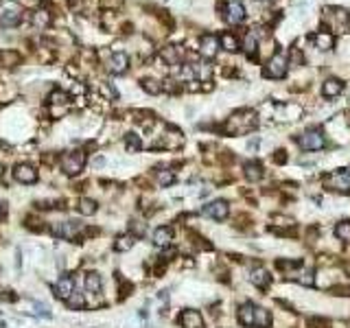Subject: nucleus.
Returning <instances> with one entry per match:
<instances>
[{
	"label": "nucleus",
	"mask_w": 350,
	"mask_h": 328,
	"mask_svg": "<svg viewBox=\"0 0 350 328\" xmlns=\"http://www.w3.org/2000/svg\"><path fill=\"white\" fill-rule=\"evenodd\" d=\"M322 20H324V24H328V29L333 35L335 33L344 35V33L350 31V13L344 7H324Z\"/></svg>",
	"instance_id": "1"
},
{
	"label": "nucleus",
	"mask_w": 350,
	"mask_h": 328,
	"mask_svg": "<svg viewBox=\"0 0 350 328\" xmlns=\"http://www.w3.org/2000/svg\"><path fill=\"white\" fill-rule=\"evenodd\" d=\"M289 66H291L289 53L284 48H278L276 53L272 55V59L267 62V66L263 68V77L265 79H282L284 74L289 72Z\"/></svg>",
	"instance_id": "2"
},
{
	"label": "nucleus",
	"mask_w": 350,
	"mask_h": 328,
	"mask_svg": "<svg viewBox=\"0 0 350 328\" xmlns=\"http://www.w3.org/2000/svg\"><path fill=\"white\" fill-rule=\"evenodd\" d=\"M22 16H24V9L16 0H4L0 4V26H4V29L18 26L22 22Z\"/></svg>",
	"instance_id": "3"
},
{
	"label": "nucleus",
	"mask_w": 350,
	"mask_h": 328,
	"mask_svg": "<svg viewBox=\"0 0 350 328\" xmlns=\"http://www.w3.org/2000/svg\"><path fill=\"white\" fill-rule=\"evenodd\" d=\"M59 166H62V171L66 173V175H79V173L83 171V166H86V153H83L81 149L64 153L62 160H59Z\"/></svg>",
	"instance_id": "4"
},
{
	"label": "nucleus",
	"mask_w": 350,
	"mask_h": 328,
	"mask_svg": "<svg viewBox=\"0 0 350 328\" xmlns=\"http://www.w3.org/2000/svg\"><path fill=\"white\" fill-rule=\"evenodd\" d=\"M256 114L254 112H239V114H234L230 118V123H228V129L230 131H234V134H243V131L247 129H254L256 127Z\"/></svg>",
	"instance_id": "5"
},
{
	"label": "nucleus",
	"mask_w": 350,
	"mask_h": 328,
	"mask_svg": "<svg viewBox=\"0 0 350 328\" xmlns=\"http://www.w3.org/2000/svg\"><path fill=\"white\" fill-rule=\"evenodd\" d=\"M298 144H300L304 151H320V149H324L326 138L320 129H306L304 134L298 138Z\"/></svg>",
	"instance_id": "6"
},
{
	"label": "nucleus",
	"mask_w": 350,
	"mask_h": 328,
	"mask_svg": "<svg viewBox=\"0 0 350 328\" xmlns=\"http://www.w3.org/2000/svg\"><path fill=\"white\" fill-rule=\"evenodd\" d=\"M326 188L337 190V193H350V177H348V168H339V171L330 173L324 177Z\"/></svg>",
	"instance_id": "7"
},
{
	"label": "nucleus",
	"mask_w": 350,
	"mask_h": 328,
	"mask_svg": "<svg viewBox=\"0 0 350 328\" xmlns=\"http://www.w3.org/2000/svg\"><path fill=\"white\" fill-rule=\"evenodd\" d=\"M219 48H221V40H219L217 35L206 33V35L199 37V55H202L204 59H214Z\"/></svg>",
	"instance_id": "8"
},
{
	"label": "nucleus",
	"mask_w": 350,
	"mask_h": 328,
	"mask_svg": "<svg viewBox=\"0 0 350 328\" xmlns=\"http://www.w3.org/2000/svg\"><path fill=\"white\" fill-rule=\"evenodd\" d=\"M50 232H53V236H59V238H74L81 232V223L79 221H59V223L50 226Z\"/></svg>",
	"instance_id": "9"
},
{
	"label": "nucleus",
	"mask_w": 350,
	"mask_h": 328,
	"mask_svg": "<svg viewBox=\"0 0 350 328\" xmlns=\"http://www.w3.org/2000/svg\"><path fill=\"white\" fill-rule=\"evenodd\" d=\"M202 212L206 214V217L214 219V221H223V219L228 217V212H230V206H228V201L217 199V201H210V204L204 206Z\"/></svg>",
	"instance_id": "10"
},
{
	"label": "nucleus",
	"mask_w": 350,
	"mask_h": 328,
	"mask_svg": "<svg viewBox=\"0 0 350 328\" xmlns=\"http://www.w3.org/2000/svg\"><path fill=\"white\" fill-rule=\"evenodd\" d=\"M13 177H16V182H20V184H33V182H37V171H35V166L22 162V164L13 166Z\"/></svg>",
	"instance_id": "11"
},
{
	"label": "nucleus",
	"mask_w": 350,
	"mask_h": 328,
	"mask_svg": "<svg viewBox=\"0 0 350 328\" xmlns=\"http://www.w3.org/2000/svg\"><path fill=\"white\" fill-rule=\"evenodd\" d=\"M127 68H129V57L125 53H112L110 55V59H107V72L110 74H123V72H127Z\"/></svg>",
	"instance_id": "12"
},
{
	"label": "nucleus",
	"mask_w": 350,
	"mask_h": 328,
	"mask_svg": "<svg viewBox=\"0 0 350 328\" xmlns=\"http://www.w3.org/2000/svg\"><path fill=\"white\" fill-rule=\"evenodd\" d=\"M53 293H55V298H59V300H64V302H66L70 295L74 293V278H72V276H62V278L55 282Z\"/></svg>",
	"instance_id": "13"
},
{
	"label": "nucleus",
	"mask_w": 350,
	"mask_h": 328,
	"mask_svg": "<svg viewBox=\"0 0 350 328\" xmlns=\"http://www.w3.org/2000/svg\"><path fill=\"white\" fill-rule=\"evenodd\" d=\"M245 20V7L241 0H230L226 7V22L230 24H241Z\"/></svg>",
	"instance_id": "14"
},
{
	"label": "nucleus",
	"mask_w": 350,
	"mask_h": 328,
	"mask_svg": "<svg viewBox=\"0 0 350 328\" xmlns=\"http://www.w3.org/2000/svg\"><path fill=\"white\" fill-rule=\"evenodd\" d=\"M250 282L254 284V287H258V289H267L269 282H272V276H269V271L265 269V267L256 265V267H252L250 269Z\"/></svg>",
	"instance_id": "15"
},
{
	"label": "nucleus",
	"mask_w": 350,
	"mask_h": 328,
	"mask_svg": "<svg viewBox=\"0 0 350 328\" xmlns=\"http://www.w3.org/2000/svg\"><path fill=\"white\" fill-rule=\"evenodd\" d=\"M180 324H182V328H204V320H202V315H199V311L186 308L180 315Z\"/></svg>",
	"instance_id": "16"
},
{
	"label": "nucleus",
	"mask_w": 350,
	"mask_h": 328,
	"mask_svg": "<svg viewBox=\"0 0 350 328\" xmlns=\"http://www.w3.org/2000/svg\"><path fill=\"white\" fill-rule=\"evenodd\" d=\"M342 90H344V81H342V79L330 77V79H326V81L322 83V96H324V98H335L337 94H342Z\"/></svg>",
	"instance_id": "17"
},
{
	"label": "nucleus",
	"mask_w": 350,
	"mask_h": 328,
	"mask_svg": "<svg viewBox=\"0 0 350 328\" xmlns=\"http://www.w3.org/2000/svg\"><path fill=\"white\" fill-rule=\"evenodd\" d=\"M173 241V230L169 226H160L153 232V245L156 247H169Z\"/></svg>",
	"instance_id": "18"
},
{
	"label": "nucleus",
	"mask_w": 350,
	"mask_h": 328,
	"mask_svg": "<svg viewBox=\"0 0 350 328\" xmlns=\"http://www.w3.org/2000/svg\"><path fill=\"white\" fill-rule=\"evenodd\" d=\"M287 278L296 280V282H300V284H306V287H313V284H315L313 271H311V269H304V267H298L296 271H289Z\"/></svg>",
	"instance_id": "19"
},
{
	"label": "nucleus",
	"mask_w": 350,
	"mask_h": 328,
	"mask_svg": "<svg viewBox=\"0 0 350 328\" xmlns=\"http://www.w3.org/2000/svg\"><path fill=\"white\" fill-rule=\"evenodd\" d=\"M311 40H313V44H315L320 50H330V48L335 46V35H333V33H326V31L315 33Z\"/></svg>",
	"instance_id": "20"
},
{
	"label": "nucleus",
	"mask_w": 350,
	"mask_h": 328,
	"mask_svg": "<svg viewBox=\"0 0 350 328\" xmlns=\"http://www.w3.org/2000/svg\"><path fill=\"white\" fill-rule=\"evenodd\" d=\"M162 62H166L169 66H177L182 62V48L180 46H166V48H162Z\"/></svg>",
	"instance_id": "21"
},
{
	"label": "nucleus",
	"mask_w": 350,
	"mask_h": 328,
	"mask_svg": "<svg viewBox=\"0 0 350 328\" xmlns=\"http://www.w3.org/2000/svg\"><path fill=\"white\" fill-rule=\"evenodd\" d=\"M254 326L256 328H269L272 326V315H269L267 308L254 306Z\"/></svg>",
	"instance_id": "22"
},
{
	"label": "nucleus",
	"mask_w": 350,
	"mask_h": 328,
	"mask_svg": "<svg viewBox=\"0 0 350 328\" xmlns=\"http://www.w3.org/2000/svg\"><path fill=\"white\" fill-rule=\"evenodd\" d=\"M239 322L243 326H254V304L245 302L239 306Z\"/></svg>",
	"instance_id": "23"
},
{
	"label": "nucleus",
	"mask_w": 350,
	"mask_h": 328,
	"mask_svg": "<svg viewBox=\"0 0 350 328\" xmlns=\"http://www.w3.org/2000/svg\"><path fill=\"white\" fill-rule=\"evenodd\" d=\"M101 289H103V280H101V276L96 274V271L86 274V291L88 293H101Z\"/></svg>",
	"instance_id": "24"
},
{
	"label": "nucleus",
	"mask_w": 350,
	"mask_h": 328,
	"mask_svg": "<svg viewBox=\"0 0 350 328\" xmlns=\"http://www.w3.org/2000/svg\"><path fill=\"white\" fill-rule=\"evenodd\" d=\"M245 177L250 182H258L263 180V166L258 162H247L245 164Z\"/></svg>",
	"instance_id": "25"
},
{
	"label": "nucleus",
	"mask_w": 350,
	"mask_h": 328,
	"mask_svg": "<svg viewBox=\"0 0 350 328\" xmlns=\"http://www.w3.org/2000/svg\"><path fill=\"white\" fill-rule=\"evenodd\" d=\"M219 40H221V48L228 50V53H236V50H239V40H236L232 33H223Z\"/></svg>",
	"instance_id": "26"
},
{
	"label": "nucleus",
	"mask_w": 350,
	"mask_h": 328,
	"mask_svg": "<svg viewBox=\"0 0 350 328\" xmlns=\"http://www.w3.org/2000/svg\"><path fill=\"white\" fill-rule=\"evenodd\" d=\"M79 212L81 214H86V217H92V214L99 210V206H96V201L94 199H88V197H83V199H79Z\"/></svg>",
	"instance_id": "27"
},
{
	"label": "nucleus",
	"mask_w": 350,
	"mask_h": 328,
	"mask_svg": "<svg viewBox=\"0 0 350 328\" xmlns=\"http://www.w3.org/2000/svg\"><path fill=\"white\" fill-rule=\"evenodd\" d=\"M256 42H258V40H256V33H254V31H250V33L245 35L243 50H245V55H247V57H252V59L256 57V50H258V48H256Z\"/></svg>",
	"instance_id": "28"
},
{
	"label": "nucleus",
	"mask_w": 350,
	"mask_h": 328,
	"mask_svg": "<svg viewBox=\"0 0 350 328\" xmlns=\"http://www.w3.org/2000/svg\"><path fill=\"white\" fill-rule=\"evenodd\" d=\"M66 306L70 308V311H81V308L86 306V295L79 293V291H74V293L66 300Z\"/></svg>",
	"instance_id": "29"
},
{
	"label": "nucleus",
	"mask_w": 350,
	"mask_h": 328,
	"mask_svg": "<svg viewBox=\"0 0 350 328\" xmlns=\"http://www.w3.org/2000/svg\"><path fill=\"white\" fill-rule=\"evenodd\" d=\"M134 236L132 234H123V236H118L116 238V243H114V250L116 252H127V250H132L134 247Z\"/></svg>",
	"instance_id": "30"
},
{
	"label": "nucleus",
	"mask_w": 350,
	"mask_h": 328,
	"mask_svg": "<svg viewBox=\"0 0 350 328\" xmlns=\"http://www.w3.org/2000/svg\"><path fill=\"white\" fill-rule=\"evenodd\" d=\"M140 86H142V90L149 92V94H160V92L164 90V86H162L160 81H156V79H142Z\"/></svg>",
	"instance_id": "31"
},
{
	"label": "nucleus",
	"mask_w": 350,
	"mask_h": 328,
	"mask_svg": "<svg viewBox=\"0 0 350 328\" xmlns=\"http://www.w3.org/2000/svg\"><path fill=\"white\" fill-rule=\"evenodd\" d=\"M140 147H142V142H140V138H138L136 134H127V136H125V149H127L129 153L140 151Z\"/></svg>",
	"instance_id": "32"
},
{
	"label": "nucleus",
	"mask_w": 350,
	"mask_h": 328,
	"mask_svg": "<svg viewBox=\"0 0 350 328\" xmlns=\"http://www.w3.org/2000/svg\"><path fill=\"white\" fill-rule=\"evenodd\" d=\"M335 236L339 238V241H350V221H342L335 226Z\"/></svg>",
	"instance_id": "33"
},
{
	"label": "nucleus",
	"mask_w": 350,
	"mask_h": 328,
	"mask_svg": "<svg viewBox=\"0 0 350 328\" xmlns=\"http://www.w3.org/2000/svg\"><path fill=\"white\" fill-rule=\"evenodd\" d=\"M158 184H160V186H171V184H175V173L169 171V168L160 171V173H158Z\"/></svg>",
	"instance_id": "34"
},
{
	"label": "nucleus",
	"mask_w": 350,
	"mask_h": 328,
	"mask_svg": "<svg viewBox=\"0 0 350 328\" xmlns=\"http://www.w3.org/2000/svg\"><path fill=\"white\" fill-rule=\"evenodd\" d=\"M0 62H2V66L11 68V66H16L18 62H20V55L11 53V50H4V53H0Z\"/></svg>",
	"instance_id": "35"
},
{
	"label": "nucleus",
	"mask_w": 350,
	"mask_h": 328,
	"mask_svg": "<svg viewBox=\"0 0 350 328\" xmlns=\"http://www.w3.org/2000/svg\"><path fill=\"white\" fill-rule=\"evenodd\" d=\"M68 101H70V96L62 90H55L53 94L48 96V103H53V105H64V103H68Z\"/></svg>",
	"instance_id": "36"
},
{
	"label": "nucleus",
	"mask_w": 350,
	"mask_h": 328,
	"mask_svg": "<svg viewBox=\"0 0 350 328\" xmlns=\"http://www.w3.org/2000/svg\"><path fill=\"white\" fill-rule=\"evenodd\" d=\"M33 22H35V24H46V22H48V13H46V11H37L35 16H33Z\"/></svg>",
	"instance_id": "37"
},
{
	"label": "nucleus",
	"mask_w": 350,
	"mask_h": 328,
	"mask_svg": "<svg viewBox=\"0 0 350 328\" xmlns=\"http://www.w3.org/2000/svg\"><path fill=\"white\" fill-rule=\"evenodd\" d=\"M311 326L313 328H328V324H326L324 320H311Z\"/></svg>",
	"instance_id": "38"
},
{
	"label": "nucleus",
	"mask_w": 350,
	"mask_h": 328,
	"mask_svg": "<svg viewBox=\"0 0 350 328\" xmlns=\"http://www.w3.org/2000/svg\"><path fill=\"white\" fill-rule=\"evenodd\" d=\"M0 177H2V164H0Z\"/></svg>",
	"instance_id": "39"
},
{
	"label": "nucleus",
	"mask_w": 350,
	"mask_h": 328,
	"mask_svg": "<svg viewBox=\"0 0 350 328\" xmlns=\"http://www.w3.org/2000/svg\"><path fill=\"white\" fill-rule=\"evenodd\" d=\"M0 206H2V204H0Z\"/></svg>",
	"instance_id": "40"
}]
</instances>
